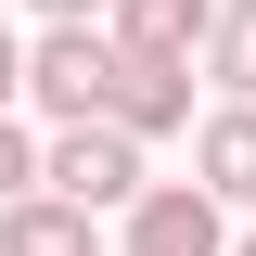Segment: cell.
Listing matches in <instances>:
<instances>
[{"label":"cell","instance_id":"6da1fadb","mask_svg":"<svg viewBox=\"0 0 256 256\" xmlns=\"http://www.w3.org/2000/svg\"><path fill=\"white\" fill-rule=\"evenodd\" d=\"M116 38H102V26H38L26 38V77H13V102H38V116H52V128H90L102 116V102H116Z\"/></svg>","mask_w":256,"mask_h":256},{"label":"cell","instance_id":"7a4b0ae2","mask_svg":"<svg viewBox=\"0 0 256 256\" xmlns=\"http://www.w3.org/2000/svg\"><path fill=\"white\" fill-rule=\"evenodd\" d=\"M38 192H64V205H77V218H116L128 192H141V141H128V128H52V141H38Z\"/></svg>","mask_w":256,"mask_h":256},{"label":"cell","instance_id":"3957f363","mask_svg":"<svg viewBox=\"0 0 256 256\" xmlns=\"http://www.w3.org/2000/svg\"><path fill=\"white\" fill-rule=\"evenodd\" d=\"M128 256H230V205H205L192 180L128 192Z\"/></svg>","mask_w":256,"mask_h":256},{"label":"cell","instance_id":"277c9868","mask_svg":"<svg viewBox=\"0 0 256 256\" xmlns=\"http://www.w3.org/2000/svg\"><path fill=\"white\" fill-rule=\"evenodd\" d=\"M205 26H218V0H116V13H102V38H116L128 64H192Z\"/></svg>","mask_w":256,"mask_h":256},{"label":"cell","instance_id":"5b68a950","mask_svg":"<svg viewBox=\"0 0 256 256\" xmlns=\"http://www.w3.org/2000/svg\"><path fill=\"white\" fill-rule=\"evenodd\" d=\"M192 192L205 205H256V102H218L192 128Z\"/></svg>","mask_w":256,"mask_h":256},{"label":"cell","instance_id":"8992f818","mask_svg":"<svg viewBox=\"0 0 256 256\" xmlns=\"http://www.w3.org/2000/svg\"><path fill=\"white\" fill-rule=\"evenodd\" d=\"M102 128H128V141H166V128H192V64H116V102H102Z\"/></svg>","mask_w":256,"mask_h":256},{"label":"cell","instance_id":"52a82bcc","mask_svg":"<svg viewBox=\"0 0 256 256\" xmlns=\"http://www.w3.org/2000/svg\"><path fill=\"white\" fill-rule=\"evenodd\" d=\"M0 256H102V230L64 205V192H13L0 205Z\"/></svg>","mask_w":256,"mask_h":256},{"label":"cell","instance_id":"ba28073f","mask_svg":"<svg viewBox=\"0 0 256 256\" xmlns=\"http://www.w3.org/2000/svg\"><path fill=\"white\" fill-rule=\"evenodd\" d=\"M205 77L230 102H256V0H218V26H205Z\"/></svg>","mask_w":256,"mask_h":256},{"label":"cell","instance_id":"9c48e42d","mask_svg":"<svg viewBox=\"0 0 256 256\" xmlns=\"http://www.w3.org/2000/svg\"><path fill=\"white\" fill-rule=\"evenodd\" d=\"M13 192H38V141H26V116H0V205Z\"/></svg>","mask_w":256,"mask_h":256},{"label":"cell","instance_id":"30bf717a","mask_svg":"<svg viewBox=\"0 0 256 256\" xmlns=\"http://www.w3.org/2000/svg\"><path fill=\"white\" fill-rule=\"evenodd\" d=\"M116 0H38V26H102Z\"/></svg>","mask_w":256,"mask_h":256},{"label":"cell","instance_id":"8fae6325","mask_svg":"<svg viewBox=\"0 0 256 256\" xmlns=\"http://www.w3.org/2000/svg\"><path fill=\"white\" fill-rule=\"evenodd\" d=\"M13 77H26V38H0V116H13Z\"/></svg>","mask_w":256,"mask_h":256},{"label":"cell","instance_id":"7c38bea8","mask_svg":"<svg viewBox=\"0 0 256 256\" xmlns=\"http://www.w3.org/2000/svg\"><path fill=\"white\" fill-rule=\"evenodd\" d=\"M230 256H256V230H244V244H230Z\"/></svg>","mask_w":256,"mask_h":256}]
</instances>
